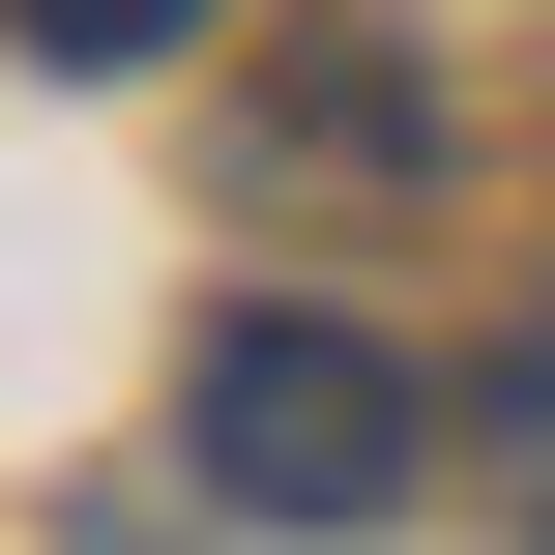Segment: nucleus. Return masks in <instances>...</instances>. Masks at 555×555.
I'll use <instances>...</instances> for the list:
<instances>
[{"mask_svg":"<svg viewBox=\"0 0 555 555\" xmlns=\"http://www.w3.org/2000/svg\"><path fill=\"white\" fill-rule=\"evenodd\" d=\"M498 439H527V498H555V351H527V380H498Z\"/></svg>","mask_w":555,"mask_h":555,"instance_id":"obj_3","label":"nucleus"},{"mask_svg":"<svg viewBox=\"0 0 555 555\" xmlns=\"http://www.w3.org/2000/svg\"><path fill=\"white\" fill-rule=\"evenodd\" d=\"M0 29H29V59H176L205 0H0Z\"/></svg>","mask_w":555,"mask_h":555,"instance_id":"obj_2","label":"nucleus"},{"mask_svg":"<svg viewBox=\"0 0 555 555\" xmlns=\"http://www.w3.org/2000/svg\"><path fill=\"white\" fill-rule=\"evenodd\" d=\"M176 468L234 498V527H380L410 498V351H351V322H205V380H176Z\"/></svg>","mask_w":555,"mask_h":555,"instance_id":"obj_1","label":"nucleus"}]
</instances>
